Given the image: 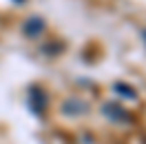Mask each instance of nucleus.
Returning <instances> with one entry per match:
<instances>
[{
  "label": "nucleus",
  "mask_w": 146,
  "mask_h": 144,
  "mask_svg": "<svg viewBox=\"0 0 146 144\" xmlns=\"http://www.w3.org/2000/svg\"><path fill=\"white\" fill-rule=\"evenodd\" d=\"M46 104H49V98H46V93L42 89H33L29 91V107H31V111L33 113H44V109H46Z\"/></svg>",
  "instance_id": "f257e3e1"
},
{
  "label": "nucleus",
  "mask_w": 146,
  "mask_h": 144,
  "mask_svg": "<svg viewBox=\"0 0 146 144\" xmlns=\"http://www.w3.org/2000/svg\"><path fill=\"white\" fill-rule=\"evenodd\" d=\"M22 31H25V36H29V38H38L44 31V20L42 18H29L27 22L22 25Z\"/></svg>",
  "instance_id": "7ed1b4c3"
},
{
  "label": "nucleus",
  "mask_w": 146,
  "mask_h": 144,
  "mask_svg": "<svg viewBox=\"0 0 146 144\" xmlns=\"http://www.w3.org/2000/svg\"><path fill=\"white\" fill-rule=\"evenodd\" d=\"M102 113L109 117V120H115V122H126V120H131L126 113V109L117 107V104H104L102 107Z\"/></svg>",
  "instance_id": "f03ea898"
},
{
  "label": "nucleus",
  "mask_w": 146,
  "mask_h": 144,
  "mask_svg": "<svg viewBox=\"0 0 146 144\" xmlns=\"http://www.w3.org/2000/svg\"><path fill=\"white\" fill-rule=\"evenodd\" d=\"M113 89L117 91L122 98H128V100H137V93L133 91V87H128V84H124V82H115L113 84Z\"/></svg>",
  "instance_id": "20e7f679"
},
{
  "label": "nucleus",
  "mask_w": 146,
  "mask_h": 144,
  "mask_svg": "<svg viewBox=\"0 0 146 144\" xmlns=\"http://www.w3.org/2000/svg\"><path fill=\"white\" fill-rule=\"evenodd\" d=\"M142 38H144V42H146V29H144V31H142Z\"/></svg>",
  "instance_id": "39448f33"
}]
</instances>
